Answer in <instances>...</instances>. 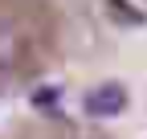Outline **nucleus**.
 I'll return each instance as SVG.
<instances>
[{
  "mask_svg": "<svg viewBox=\"0 0 147 139\" xmlns=\"http://www.w3.org/2000/svg\"><path fill=\"white\" fill-rule=\"evenodd\" d=\"M82 111L90 119H115L127 111V86L123 82H98L82 94Z\"/></svg>",
  "mask_w": 147,
  "mask_h": 139,
  "instance_id": "obj_1",
  "label": "nucleus"
},
{
  "mask_svg": "<svg viewBox=\"0 0 147 139\" xmlns=\"http://www.w3.org/2000/svg\"><path fill=\"white\" fill-rule=\"evenodd\" d=\"M29 53V37H25V29L21 21H12V16H0V70H12V65H21Z\"/></svg>",
  "mask_w": 147,
  "mask_h": 139,
  "instance_id": "obj_2",
  "label": "nucleus"
},
{
  "mask_svg": "<svg viewBox=\"0 0 147 139\" xmlns=\"http://www.w3.org/2000/svg\"><path fill=\"white\" fill-rule=\"evenodd\" d=\"M106 8H115V12L123 16V25H139V12H135V8H127V4H123V0H110V4H106Z\"/></svg>",
  "mask_w": 147,
  "mask_h": 139,
  "instance_id": "obj_3",
  "label": "nucleus"
}]
</instances>
